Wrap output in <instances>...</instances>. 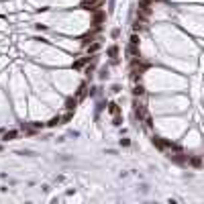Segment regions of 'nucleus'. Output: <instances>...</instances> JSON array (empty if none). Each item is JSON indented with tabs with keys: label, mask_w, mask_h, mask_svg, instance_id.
I'll return each mask as SVG.
<instances>
[{
	"label": "nucleus",
	"mask_w": 204,
	"mask_h": 204,
	"mask_svg": "<svg viewBox=\"0 0 204 204\" xmlns=\"http://www.w3.org/2000/svg\"><path fill=\"white\" fill-rule=\"evenodd\" d=\"M143 92H145V88H143L141 84H139V86H135V94H137V96H141Z\"/></svg>",
	"instance_id": "f8f14e48"
},
{
	"label": "nucleus",
	"mask_w": 204,
	"mask_h": 204,
	"mask_svg": "<svg viewBox=\"0 0 204 204\" xmlns=\"http://www.w3.org/2000/svg\"><path fill=\"white\" fill-rule=\"evenodd\" d=\"M59 123H61V118L55 116V118H51V121H49V127H55V125H59Z\"/></svg>",
	"instance_id": "9b49d317"
},
{
	"label": "nucleus",
	"mask_w": 204,
	"mask_h": 204,
	"mask_svg": "<svg viewBox=\"0 0 204 204\" xmlns=\"http://www.w3.org/2000/svg\"><path fill=\"white\" fill-rule=\"evenodd\" d=\"M151 0H139V14H143V16H149L151 14Z\"/></svg>",
	"instance_id": "7ed1b4c3"
},
{
	"label": "nucleus",
	"mask_w": 204,
	"mask_h": 204,
	"mask_svg": "<svg viewBox=\"0 0 204 204\" xmlns=\"http://www.w3.org/2000/svg\"><path fill=\"white\" fill-rule=\"evenodd\" d=\"M147 69V63H143L139 57H133V61H131V74H133V80H139L143 76V71Z\"/></svg>",
	"instance_id": "f257e3e1"
},
{
	"label": "nucleus",
	"mask_w": 204,
	"mask_h": 204,
	"mask_svg": "<svg viewBox=\"0 0 204 204\" xmlns=\"http://www.w3.org/2000/svg\"><path fill=\"white\" fill-rule=\"evenodd\" d=\"M153 145H157L159 149H168V147H173V143H170V141H163V139H159V137H153Z\"/></svg>",
	"instance_id": "20e7f679"
},
{
	"label": "nucleus",
	"mask_w": 204,
	"mask_h": 204,
	"mask_svg": "<svg viewBox=\"0 0 204 204\" xmlns=\"http://www.w3.org/2000/svg\"><path fill=\"white\" fill-rule=\"evenodd\" d=\"M135 116L137 118H143V116H145V106L139 104V102H135Z\"/></svg>",
	"instance_id": "39448f33"
},
{
	"label": "nucleus",
	"mask_w": 204,
	"mask_h": 204,
	"mask_svg": "<svg viewBox=\"0 0 204 204\" xmlns=\"http://www.w3.org/2000/svg\"><path fill=\"white\" fill-rule=\"evenodd\" d=\"M102 19H104V12H96V14H94V23H96V25L100 23Z\"/></svg>",
	"instance_id": "1a4fd4ad"
},
{
	"label": "nucleus",
	"mask_w": 204,
	"mask_h": 204,
	"mask_svg": "<svg viewBox=\"0 0 204 204\" xmlns=\"http://www.w3.org/2000/svg\"><path fill=\"white\" fill-rule=\"evenodd\" d=\"M66 108H68L69 112H71V110L76 108V100H68V104H66Z\"/></svg>",
	"instance_id": "9d476101"
},
{
	"label": "nucleus",
	"mask_w": 204,
	"mask_h": 204,
	"mask_svg": "<svg viewBox=\"0 0 204 204\" xmlns=\"http://www.w3.org/2000/svg\"><path fill=\"white\" fill-rule=\"evenodd\" d=\"M86 51H88V55H90V53H96V51H98V43H92V45H88V47H86Z\"/></svg>",
	"instance_id": "423d86ee"
},
{
	"label": "nucleus",
	"mask_w": 204,
	"mask_h": 204,
	"mask_svg": "<svg viewBox=\"0 0 204 204\" xmlns=\"http://www.w3.org/2000/svg\"><path fill=\"white\" fill-rule=\"evenodd\" d=\"M153 2H155V0H153Z\"/></svg>",
	"instance_id": "dca6fc26"
},
{
	"label": "nucleus",
	"mask_w": 204,
	"mask_h": 204,
	"mask_svg": "<svg viewBox=\"0 0 204 204\" xmlns=\"http://www.w3.org/2000/svg\"><path fill=\"white\" fill-rule=\"evenodd\" d=\"M108 110H110L112 114H118V106H116V104H110V106H108Z\"/></svg>",
	"instance_id": "ddd939ff"
},
{
	"label": "nucleus",
	"mask_w": 204,
	"mask_h": 204,
	"mask_svg": "<svg viewBox=\"0 0 204 204\" xmlns=\"http://www.w3.org/2000/svg\"><path fill=\"white\" fill-rule=\"evenodd\" d=\"M84 94H86V86H80V92H78V98H84Z\"/></svg>",
	"instance_id": "4468645a"
},
{
	"label": "nucleus",
	"mask_w": 204,
	"mask_h": 204,
	"mask_svg": "<svg viewBox=\"0 0 204 204\" xmlns=\"http://www.w3.org/2000/svg\"><path fill=\"white\" fill-rule=\"evenodd\" d=\"M190 163H192L194 168H200V165H202V159H200V157H192V159H190Z\"/></svg>",
	"instance_id": "0eeeda50"
},
{
	"label": "nucleus",
	"mask_w": 204,
	"mask_h": 204,
	"mask_svg": "<svg viewBox=\"0 0 204 204\" xmlns=\"http://www.w3.org/2000/svg\"><path fill=\"white\" fill-rule=\"evenodd\" d=\"M102 2H104V0H84V2H82V8L94 12V10H98V8L102 6Z\"/></svg>",
	"instance_id": "f03ea898"
},
{
	"label": "nucleus",
	"mask_w": 204,
	"mask_h": 204,
	"mask_svg": "<svg viewBox=\"0 0 204 204\" xmlns=\"http://www.w3.org/2000/svg\"><path fill=\"white\" fill-rule=\"evenodd\" d=\"M108 55H110V57H116V55H118V47L112 45L110 49H108Z\"/></svg>",
	"instance_id": "6e6552de"
},
{
	"label": "nucleus",
	"mask_w": 204,
	"mask_h": 204,
	"mask_svg": "<svg viewBox=\"0 0 204 204\" xmlns=\"http://www.w3.org/2000/svg\"><path fill=\"white\" fill-rule=\"evenodd\" d=\"M14 137H16V133L10 131V133H6V135H4V139H14Z\"/></svg>",
	"instance_id": "2eb2a0df"
}]
</instances>
